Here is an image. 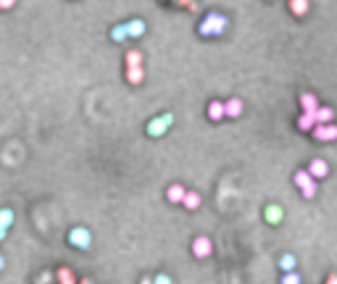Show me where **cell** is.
<instances>
[{
	"label": "cell",
	"mask_w": 337,
	"mask_h": 284,
	"mask_svg": "<svg viewBox=\"0 0 337 284\" xmlns=\"http://www.w3.org/2000/svg\"><path fill=\"white\" fill-rule=\"evenodd\" d=\"M300 106H303V111H306V113H316V111H319V100H316L314 92H303L300 95Z\"/></svg>",
	"instance_id": "cell-10"
},
{
	"label": "cell",
	"mask_w": 337,
	"mask_h": 284,
	"mask_svg": "<svg viewBox=\"0 0 337 284\" xmlns=\"http://www.w3.org/2000/svg\"><path fill=\"white\" fill-rule=\"evenodd\" d=\"M111 40H113V42H127V40H129L127 24H116V27L111 29Z\"/></svg>",
	"instance_id": "cell-15"
},
{
	"label": "cell",
	"mask_w": 337,
	"mask_h": 284,
	"mask_svg": "<svg viewBox=\"0 0 337 284\" xmlns=\"http://www.w3.org/2000/svg\"><path fill=\"white\" fill-rule=\"evenodd\" d=\"M140 284H153V279H148V276H145V279H140Z\"/></svg>",
	"instance_id": "cell-31"
},
{
	"label": "cell",
	"mask_w": 337,
	"mask_h": 284,
	"mask_svg": "<svg viewBox=\"0 0 337 284\" xmlns=\"http://www.w3.org/2000/svg\"><path fill=\"white\" fill-rule=\"evenodd\" d=\"M79 284H93V282H90V279H82V282H79Z\"/></svg>",
	"instance_id": "cell-33"
},
{
	"label": "cell",
	"mask_w": 337,
	"mask_h": 284,
	"mask_svg": "<svg viewBox=\"0 0 337 284\" xmlns=\"http://www.w3.org/2000/svg\"><path fill=\"white\" fill-rule=\"evenodd\" d=\"M153 284H171V276H168V274H155Z\"/></svg>",
	"instance_id": "cell-26"
},
{
	"label": "cell",
	"mask_w": 337,
	"mask_h": 284,
	"mask_svg": "<svg viewBox=\"0 0 337 284\" xmlns=\"http://www.w3.org/2000/svg\"><path fill=\"white\" fill-rule=\"evenodd\" d=\"M300 195L306 197V200H311V197L316 195V179H311V182H308L306 187H300Z\"/></svg>",
	"instance_id": "cell-25"
},
{
	"label": "cell",
	"mask_w": 337,
	"mask_h": 284,
	"mask_svg": "<svg viewBox=\"0 0 337 284\" xmlns=\"http://www.w3.org/2000/svg\"><path fill=\"white\" fill-rule=\"evenodd\" d=\"M200 203H203V200H200L198 192H187L185 200H182V205H185L187 211H198V208H200Z\"/></svg>",
	"instance_id": "cell-16"
},
{
	"label": "cell",
	"mask_w": 337,
	"mask_h": 284,
	"mask_svg": "<svg viewBox=\"0 0 337 284\" xmlns=\"http://www.w3.org/2000/svg\"><path fill=\"white\" fill-rule=\"evenodd\" d=\"M142 76H145L142 66H132V69H127V82H129V85H140Z\"/></svg>",
	"instance_id": "cell-18"
},
{
	"label": "cell",
	"mask_w": 337,
	"mask_h": 284,
	"mask_svg": "<svg viewBox=\"0 0 337 284\" xmlns=\"http://www.w3.org/2000/svg\"><path fill=\"white\" fill-rule=\"evenodd\" d=\"M308 8H311L308 0H290V14L298 16V18L306 16V14H308Z\"/></svg>",
	"instance_id": "cell-14"
},
{
	"label": "cell",
	"mask_w": 337,
	"mask_h": 284,
	"mask_svg": "<svg viewBox=\"0 0 337 284\" xmlns=\"http://www.w3.org/2000/svg\"><path fill=\"white\" fill-rule=\"evenodd\" d=\"M280 284H300V276H298L295 271H282Z\"/></svg>",
	"instance_id": "cell-24"
},
{
	"label": "cell",
	"mask_w": 337,
	"mask_h": 284,
	"mask_svg": "<svg viewBox=\"0 0 337 284\" xmlns=\"http://www.w3.org/2000/svg\"><path fill=\"white\" fill-rule=\"evenodd\" d=\"M171 124H174V116L171 113H161V116H155V119L148 121L145 132H148V137H161V134H166V129Z\"/></svg>",
	"instance_id": "cell-2"
},
{
	"label": "cell",
	"mask_w": 337,
	"mask_h": 284,
	"mask_svg": "<svg viewBox=\"0 0 337 284\" xmlns=\"http://www.w3.org/2000/svg\"><path fill=\"white\" fill-rule=\"evenodd\" d=\"M185 195H187V190L182 184H168V190H166V200H168V203H182Z\"/></svg>",
	"instance_id": "cell-8"
},
{
	"label": "cell",
	"mask_w": 337,
	"mask_h": 284,
	"mask_svg": "<svg viewBox=\"0 0 337 284\" xmlns=\"http://www.w3.org/2000/svg\"><path fill=\"white\" fill-rule=\"evenodd\" d=\"M58 284H79V282H74V274L69 268H61L58 271Z\"/></svg>",
	"instance_id": "cell-23"
},
{
	"label": "cell",
	"mask_w": 337,
	"mask_h": 284,
	"mask_svg": "<svg viewBox=\"0 0 337 284\" xmlns=\"http://www.w3.org/2000/svg\"><path fill=\"white\" fill-rule=\"evenodd\" d=\"M213 253V242H211V237H206V234H200L192 240V255L195 258H208Z\"/></svg>",
	"instance_id": "cell-4"
},
{
	"label": "cell",
	"mask_w": 337,
	"mask_h": 284,
	"mask_svg": "<svg viewBox=\"0 0 337 284\" xmlns=\"http://www.w3.org/2000/svg\"><path fill=\"white\" fill-rule=\"evenodd\" d=\"M124 63H127V69H132V66H142V53H140V50H127Z\"/></svg>",
	"instance_id": "cell-19"
},
{
	"label": "cell",
	"mask_w": 337,
	"mask_h": 284,
	"mask_svg": "<svg viewBox=\"0 0 337 284\" xmlns=\"http://www.w3.org/2000/svg\"><path fill=\"white\" fill-rule=\"evenodd\" d=\"M311 134L319 142H332V140H337V124H316V129Z\"/></svg>",
	"instance_id": "cell-5"
},
{
	"label": "cell",
	"mask_w": 337,
	"mask_h": 284,
	"mask_svg": "<svg viewBox=\"0 0 337 284\" xmlns=\"http://www.w3.org/2000/svg\"><path fill=\"white\" fill-rule=\"evenodd\" d=\"M208 119L211 121H222V119H226V103H222V100H211L208 103Z\"/></svg>",
	"instance_id": "cell-6"
},
{
	"label": "cell",
	"mask_w": 337,
	"mask_h": 284,
	"mask_svg": "<svg viewBox=\"0 0 337 284\" xmlns=\"http://www.w3.org/2000/svg\"><path fill=\"white\" fill-rule=\"evenodd\" d=\"M11 224H14V211H11V208H0V227L11 229Z\"/></svg>",
	"instance_id": "cell-21"
},
{
	"label": "cell",
	"mask_w": 337,
	"mask_h": 284,
	"mask_svg": "<svg viewBox=\"0 0 337 284\" xmlns=\"http://www.w3.org/2000/svg\"><path fill=\"white\" fill-rule=\"evenodd\" d=\"M314 116H316V124H332V119H335L332 108H324V106H319V111Z\"/></svg>",
	"instance_id": "cell-17"
},
{
	"label": "cell",
	"mask_w": 337,
	"mask_h": 284,
	"mask_svg": "<svg viewBox=\"0 0 337 284\" xmlns=\"http://www.w3.org/2000/svg\"><path fill=\"white\" fill-rule=\"evenodd\" d=\"M282 216H284V211L280 208V205H266V208H263V218H266L269 224H280L282 221Z\"/></svg>",
	"instance_id": "cell-11"
},
{
	"label": "cell",
	"mask_w": 337,
	"mask_h": 284,
	"mask_svg": "<svg viewBox=\"0 0 337 284\" xmlns=\"http://www.w3.org/2000/svg\"><path fill=\"white\" fill-rule=\"evenodd\" d=\"M308 174H311V177H314V179H324V177H327V174H329V166H327V160H321V158H314V160H311V163H308Z\"/></svg>",
	"instance_id": "cell-7"
},
{
	"label": "cell",
	"mask_w": 337,
	"mask_h": 284,
	"mask_svg": "<svg viewBox=\"0 0 337 284\" xmlns=\"http://www.w3.org/2000/svg\"><path fill=\"white\" fill-rule=\"evenodd\" d=\"M226 16L224 14H216V11H211V14H206L203 18H200L198 24V35L200 37H219L226 32Z\"/></svg>",
	"instance_id": "cell-1"
},
{
	"label": "cell",
	"mask_w": 337,
	"mask_h": 284,
	"mask_svg": "<svg viewBox=\"0 0 337 284\" xmlns=\"http://www.w3.org/2000/svg\"><path fill=\"white\" fill-rule=\"evenodd\" d=\"M295 255H290V253H284L282 258H280V268L282 271H295Z\"/></svg>",
	"instance_id": "cell-20"
},
{
	"label": "cell",
	"mask_w": 337,
	"mask_h": 284,
	"mask_svg": "<svg viewBox=\"0 0 337 284\" xmlns=\"http://www.w3.org/2000/svg\"><path fill=\"white\" fill-rule=\"evenodd\" d=\"M240 116H243V100L240 98L226 100V119H240Z\"/></svg>",
	"instance_id": "cell-13"
},
{
	"label": "cell",
	"mask_w": 337,
	"mask_h": 284,
	"mask_svg": "<svg viewBox=\"0 0 337 284\" xmlns=\"http://www.w3.org/2000/svg\"><path fill=\"white\" fill-rule=\"evenodd\" d=\"M14 5H16V0H0V11H8Z\"/></svg>",
	"instance_id": "cell-27"
},
{
	"label": "cell",
	"mask_w": 337,
	"mask_h": 284,
	"mask_svg": "<svg viewBox=\"0 0 337 284\" xmlns=\"http://www.w3.org/2000/svg\"><path fill=\"white\" fill-rule=\"evenodd\" d=\"M127 29H129L132 40H140V37L145 35V21H142V18H132V21H127Z\"/></svg>",
	"instance_id": "cell-12"
},
{
	"label": "cell",
	"mask_w": 337,
	"mask_h": 284,
	"mask_svg": "<svg viewBox=\"0 0 337 284\" xmlns=\"http://www.w3.org/2000/svg\"><path fill=\"white\" fill-rule=\"evenodd\" d=\"M298 129H300V132H314L316 129V116L303 111L300 116H298Z\"/></svg>",
	"instance_id": "cell-9"
},
{
	"label": "cell",
	"mask_w": 337,
	"mask_h": 284,
	"mask_svg": "<svg viewBox=\"0 0 337 284\" xmlns=\"http://www.w3.org/2000/svg\"><path fill=\"white\" fill-rule=\"evenodd\" d=\"M311 179H314V177H311V174H308V169H303V171H295L293 182H295L298 187H306V184L311 182Z\"/></svg>",
	"instance_id": "cell-22"
},
{
	"label": "cell",
	"mask_w": 337,
	"mask_h": 284,
	"mask_svg": "<svg viewBox=\"0 0 337 284\" xmlns=\"http://www.w3.org/2000/svg\"><path fill=\"white\" fill-rule=\"evenodd\" d=\"M3 266H5V261H3V255H0V271H3Z\"/></svg>",
	"instance_id": "cell-32"
},
{
	"label": "cell",
	"mask_w": 337,
	"mask_h": 284,
	"mask_svg": "<svg viewBox=\"0 0 337 284\" xmlns=\"http://www.w3.org/2000/svg\"><path fill=\"white\" fill-rule=\"evenodd\" d=\"M5 231H8V229H5V227H0V242L5 240Z\"/></svg>",
	"instance_id": "cell-30"
},
{
	"label": "cell",
	"mask_w": 337,
	"mask_h": 284,
	"mask_svg": "<svg viewBox=\"0 0 337 284\" xmlns=\"http://www.w3.org/2000/svg\"><path fill=\"white\" fill-rule=\"evenodd\" d=\"M192 3H195V0H179V5H190V8H192Z\"/></svg>",
	"instance_id": "cell-28"
},
{
	"label": "cell",
	"mask_w": 337,
	"mask_h": 284,
	"mask_svg": "<svg viewBox=\"0 0 337 284\" xmlns=\"http://www.w3.org/2000/svg\"><path fill=\"white\" fill-rule=\"evenodd\" d=\"M69 245L76 250H87L90 245H93V234H90V229L84 227H74L69 231Z\"/></svg>",
	"instance_id": "cell-3"
},
{
	"label": "cell",
	"mask_w": 337,
	"mask_h": 284,
	"mask_svg": "<svg viewBox=\"0 0 337 284\" xmlns=\"http://www.w3.org/2000/svg\"><path fill=\"white\" fill-rule=\"evenodd\" d=\"M327 284H337V276L332 274V276H327Z\"/></svg>",
	"instance_id": "cell-29"
}]
</instances>
